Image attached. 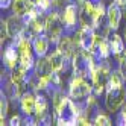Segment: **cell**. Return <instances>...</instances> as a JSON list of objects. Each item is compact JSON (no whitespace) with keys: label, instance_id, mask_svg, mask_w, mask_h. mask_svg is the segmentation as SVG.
<instances>
[{"label":"cell","instance_id":"cell-1","mask_svg":"<svg viewBox=\"0 0 126 126\" xmlns=\"http://www.w3.org/2000/svg\"><path fill=\"white\" fill-rule=\"evenodd\" d=\"M67 94L73 100H84L90 94H93V79L84 75L71 73L68 76Z\"/></svg>","mask_w":126,"mask_h":126},{"label":"cell","instance_id":"cell-2","mask_svg":"<svg viewBox=\"0 0 126 126\" xmlns=\"http://www.w3.org/2000/svg\"><path fill=\"white\" fill-rule=\"evenodd\" d=\"M46 33L53 46H56L61 37L65 33V24L59 9H52L46 15Z\"/></svg>","mask_w":126,"mask_h":126},{"label":"cell","instance_id":"cell-3","mask_svg":"<svg viewBox=\"0 0 126 126\" xmlns=\"http://www.w3.org/2000/svg\"><path fill=\"white\" fill-rule=\"evenodd\" d=\"M126 103V87L106 88L105 91V110L110 112H117Z\"/></svg>","mask_w":126,"mask_h":126},{"label":"cell","instance_id":"cell-4","mask_svg":"<svg viewBox=\"0 0 126 126\" xmlns=\"http://www.w3.org/2000/svg\"><path fill=\"white\" fill-rule=\"evenodd\" d=\"M62 20L65 24V32L73 33L79 29V5L76 2L68 3L64 9H61Z\"/></svg>","mask_w":126,"mask_h":126},{"label":"cell","instance_id":"cell-5","mask_svg":"<svg viewBox=\"0 0 126 126\" xmlns=\"http://www.w3.org/2000/svg\"><path fill=\"white\" fill-rule=\"evenodd\" d=\"M2 59L6 70H14L15 67H18L20 64V53H18V47L14 41H11L9 44H5L2 47Z\"/></svg>","mask_w":126,"mask_h":126},{"label":"cell","instance_id":"cell-6","mask_svg":"<svg viewBox=\"0 0 126 126\" xmlns=\"http://www.w3.org/2000/svg\"><path fill=\"white\" fill-rule=\"evenodd\" d=\"M76 40L79 43L80 50H91L96 43V29L93 28H80L75 32Z\"/></svg>","mask_w":126,"mask_h":126},{"label":"cell","instance_id":"cell-7","mask_svg":"<svg viewBox=\"0 0 126 126\" xmlns=\"http://www.w3.org/2000/svg\"><path fill=\"white\" fill-rule=\"evenodd\" d=\"M18 106L23 115H35V108H37V93L33 90H28L21 94L18 99Z\"/></svg>","mask_w":126,"mask_h":126},{"label":"cell","instance_id":"cell-8","mask_svg":"<svg viewBox=\"0 0 126 126\" xmlns=\"http://www.w3.org/2000/svg\"><path fill=\"white\" fill-rule=\"evenodd\" d=\"M123 18V11H122V6L117 5L114 0L106 6V23L108 26L112 29V31H117L120 26V21Z\"/></svg>","mask_w":126,"mask_h":126},{"label":"cell","instance_id":"cell-9","mask_svg":"<svg viewBox=\"0 0 126 126\" xmlns=\"http://www.w3.org/2000/svg\"><path fill=\"white\" fill-rule=\"evenodd\" d=\"M5 21H6V26H8V32H9V40H15L26 29L24 18H23V17H20V15L12 14V15L8 17Z\"/></svg>","mask_w":126,"mask_h":126},{"label":"cell","instance_id":"cell-10","mask_svg":"<svg viewBox=\"0 0 126 126\" xmlns=\"http://www.w3.org/2000/svg\"><path fill=\"white\" fill-rule=\"evenodd\" d=\"M50 40L47 37V33H40L37 35L33 40H32V46H33V52L35 55H37V58L40 56H47L49 55V50H50Z\"/></svg>","mask_w":126,"mask_h":126},{"label":"cell","instance_id":"cell-11","mask_svg":"<svg viewBox=\"0 0 126 126\" xmlns=\"http://www.w3.org/2000/svg\"><path fill=\"white\" fill-rule=\"evenodd\" d=\"M110 44H111V52H112V56L115 59H119L123 53H125V38H123V35H119L117 33V31H114L111 35H110Z\"/></svg>","mask_w":126,"mask_h":126},{"label":"cell","instance_id":"cell-12","mask_svg":"<svg viewBox=\"0 0 126 126\" xmlns=\"http://www.w3.org/2000/svg\"><path fill=\"white\" fill-rule=\"evenodd\" d=\"M33 6H35V2H32V0H14L12 5H11V11L15 15L24 17L26 12Z\"/></svg>","mask_w":126,"mask_h":126},{"label":"cell","instance_id":"cell-13","mask_svg":"<svg viewBox=\"0 0 126 126\" xmlns=\"http://www.w3.org/2000/svg\"><path fill=\"white\" fill-rule=\"evenodd\" d=\"M126 84V79L123 76V73L120 71L119 67L112 68L111 75H110V82H108V88H120V87H125Z\"/></svg>","mask_w":126,"mask_h":126},{"label":"cell","instance_id":"cell-14","mask_svg":"<svg viewBox=\"0 0 126 126\" xmlns=\"http://www.w3.org/2000/svg\"><path fill=\"white\" fill-rule=\"evenodd\" d=\"M91 119H93V125H97V126H111L112 125L110 115L103 112L102 110H99V108H94Z\"/></svg>","mask_w":126,"mask_h":126},{"label":"cell","instance_id":"cell-15","mask_svg":"<svg viewBox=\"0 0 126 126\" xmlns=\"http://www.w3.org/2000/svg\"><path fill=\"white\" fill-rule=\"evenodd\" d=\"M8 110H9V97H8L3 91L0 93V125H8L6 123V115Z\"/></svg>","mask_w":126,"mask_h":126},{"label":"cell","instance_id":"cell-16","mask_svg":"<svg viewBox=\"0 0 126 126\" xmlns=\"http://www.w3.org/2000/svg\"><path fill=\"white\" fill-rule=\"evenodd\" d=\"M35 5L43 14H49L53 9V0H35Z\"/></svg>","mask_w":126,"mask_h":126},{"label":"cell","instance_id":"cell-17","mask_svg":"<svg viewBox=\"0 0 126 126\" xmlns=\"http://www.w3.org/2000/svg\"><path fill=\"white\" fill-rule=\"evenodd\" d=\"M115 123L120 126H126V103L117 111V117H115Z\"/></svg>","mask_w":126,"mask_h":126},{"label":"cell","instance_id":"cell-18","mask_svg":"<svg viewBox=\"0 0 126 126\" xmlns=\"http://www.w3.org/2000/svg\"><path fill=\"white\" fill-rule=\"evenodd\" d=\"M71 2H73V0H53V9H59L61 11Z\"/></svg>","mask_w":126,"mask_h":126},{"label":"cell","instance_id":"cell-19","mask_svg":"<svg viewBox=\"0 0 126 126\" xmlns=\"http://www.w3.org/2000/svg\"><path fill=\"white\" fill-rule=\"evenodd\" d=\"M9 125L11 126H20V125H23V114L12 115L11 119H9Z\"/></svg>","mask_w":126,"mask_h":126},{"label":"cell","instance_id":"cell-20","mask_svg":"<svg viewBox=\"0 0 126 126\" xmlns=\"http://www.w3.org/2000/svg\"><path fill=\"white\" fill-rule=\"evenodd\" d=\"M14 0H0V8L2 9H8V8H11Z\"/></svg>","mask_w":126,"mask_h":126},{"label":"cell","instance_id":"cell-21","mask_svg":"<svg viewBox=\"0 0 126 126\" xmlns=\"http://www.w3.org/2000/svg\"><path fill=\"white\" fill-rule=\"evenodd\" d=\"M114 2H115L117 5H120V6H123V5H125V2H126V0H114Z\"/></svg>","mask_w":126,"mask_h":126},{"label":"cell","instance_id":"cell-22","mask_svg":"<svg viewBox=\"0 0 126 126\" xmlns=\"http://www.w3.org/2000/svg\"><path fill=\"white\" fill-rule=\"evenodd\" d=\"M123 38H125V43H126V26H125V29H123Z\"/></svg>","mask_w":126,"mask_h":126}]
</instances>
